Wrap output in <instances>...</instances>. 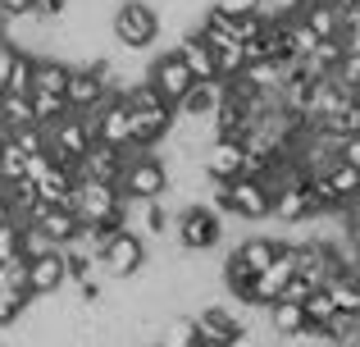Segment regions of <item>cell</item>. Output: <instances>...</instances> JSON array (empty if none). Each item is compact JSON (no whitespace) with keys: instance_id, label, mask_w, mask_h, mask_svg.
<instances>
[{"instance_id":"obj_1","label":"cell","mask_w":360,"mask_h":347,"mask_svg":"<svg viewBox=\"0 0 360 347\" xmlns=\"http://www.w3.org/2000/svg\"><path fill=\"white\" fill-rule=\"evenodd\" d=\"M169 238H174V247H178V251H187V256L214 251V247L224 242V220H219V206L187 201L178 215H169Z\"/></svg>"},{"instance_id":"obj_2","label":"cell","mask_w":360,"mask_h":347,"mask_svg":"<svg viewBox=\"0 0 360 347\" xmlns=\"http://www.w3.org/2000/svg\"><path fill=\"white\" fill-rule=\"evenodd\" d=\"M110 37L123 46V51H150L165 37V23H160V9L146 5V0H119L110 9Z\"/></svg>"},{"instance_id":"obj_3","label":"cell","mask_w":360,"mask_h":347,"mask_svg":"<svg viewBox=\"0 0 360 347\" xmlns=\"http://www.w3.org/2000/svg\"><path fill=\"white\" fill-rule=\"evenodd\" d=\"M96 265H101V275L115 279V284L137 279L141 270H146V238L132 233V229H105L101 251H96Z\"/></svg>"},{"instance_id":"obj_4","label":"cell","mask_w":360,"mask_h":347,"mask_svg":"<svg viewBox=\"0 0 360 347\" xmlns=\"http://www.w3.org/2000/svg\"><path fill=\"white\" fill-rule=\"evenodd\" d=\"M115 192L132 196V201H160V196H169V165L160 156H128Z\"/></svg>"},{"instance_id":"obj_5","label":"cell","mask_w":360,"mask_h":347,"mask_svg":"<svg viewBox=\"0 0 360 347\" xmlns=\"http://www.w3.org/2000/svg\"><path fill=\"white\" fill-rule=\"evenodd\" d=\"M69 210L78 215V224H96V229H119V192L110 183H96V178H82L69 192Z\"/></svg>"},{"instance_id":"obj_6","label":"cell","mask_w":360,"mask_h":347,"mask_svg":"<svg viewBox=\"0 0 360 347\" xmlns=\"http://www.w3.org/2000/svg\"><path fill=\"white\" fill-rule=\"evenodd\" d=\"M41 133H46V156L55 165H78L91 146L87 115H60L55 124H41Z\"/></svg>"},{"instance_id":"obj_7","label":"cell","mask_w":360,"mask_h":347,"mask_svg":"<svg viewBox=\"0 0 360 347\" xmlns=\"http://www.w3.org/2000/svg\"><path fill=\"white\" fill-rule=\"evenodd\" d=\"M219 210H229L233 220H269V187L260 178H233L219 187Z\"/></svg>"},{"instance_id":"obj_8","label":"cell","mask_w":360,"mask_h":347,"mask_svg":"<svg viewBox=\"0 0 360 347\" xmlns=\"http://www.w3.org/2000/svg\"><path fill=\"white\" fill-rule=\"evenodd\" d=\"M110 101V87L101 78L96 64H69V82H64V110L69 115H91L96 106Z\"/></svg>"},{"instance_id":"obj_9","label":"cell","mask_w":360,"mask_h":347,"mask_svg":"<svg viewBox=\"0 0 360 347\" xmlns=\"http://www.w3.org/2000/svg\"><path fill=\"white\" fill-rule=\"evenodd\" d=\"M242 156H246V146L238 142V137H214V142L205 146L201 151V170H205V178H210V192H219L224 183L242 178Z\"/></svg>"},{"instance_id":"obj_10","label":"cell","mask_w":360,"mask_h":347,"mask_svg":"<svg viewBox=\"0 0 360 347\" xmlns=\"http://www.w3.org/2000/svg\"><path fill=\"white\" fill-rule=\"evenodd\" d=\"M146 82H150V87H155L160 96L169 101V106H178V101H183L187 92H192V73L183 69V60L174 55V46H169V51H160L155 60L146 64Z\"/></svg>"},{"instance_id":"obj_11","label":"cell","mask_w":360,"mask_h":347,"mask_svg":"<svg viewBox=\"0 0 360 347\" xmlns=\"http://www.w3.org/2000/svg\"><path fill=\"white\" fill-rule=\"evenodd\" d=\"M23 270H27V297H55V293L69 288V265H64L60 247L23 260Z\"/></svg>"},{"instance_id":"obj_12","label":"cell","mask_w":360,"mask_h":347,"mask_svg":"<svg viewBox=\"0 0 360 347\" xmlns=\"http://www.w3.org/2000/svg\"><path fill=\"white\" fill-rule=\"evenodd\" d=\"M91 124V142H105V146H128L132 142V115L123 106V96H110L105 106H96L87 115Z\"/></svg>"},{"instance_id":"obj_13","label":"cell","mask_w":360,"mask_h":347,"mask_svg":"<svg viewBox=\"0 0 360 347\" xmlns=\"http://www.w3.org/2000/svg\"><path fill=\"white\" fill-rule=\"evenodd\" d=\"M123 160H128V151H123V146L91 142V146H87V156L78 160V174H82V178H96V183H110V187H115V183H119V170H123Z\"/></svg>"},{"instance_id":"obj_14","label":"cell","mask_w":360,"mask_h":347,"mask_svg":"<svg viewBox=\"0 0 360 347\" xmlns=\"http://www.w3.org/2000/svg\"><path fill=\"white\" fill-rule=\"evenodd\" d=\"M224 92H229V82L224 78H210V82H192V92H187L183 101L174 106V115H192V119H210L214 110H219Z\"/></svg>"},{"instance_id":"obj_15","label":"cell","mask_w":360,"mask_h":347,"mask_svg":"<svg viewBox=\"0 0 360 347\" xmlns=\"http://www.w3.org/2000/svg\"><path fill=\"white\" fill-rule=\"evenodd\" d=\"M32 229H41L46 238L55 242V247H64V242L78 233V215H73L69 206H51V201H41V206H37V215H32Z\"/></svg>"},{"instance_id":"obj_16","label":"cell","mask_w":360,"mask_h":347,"mask_svg":"<svg viewBox=\"0 0 360 347\" xmlns=\"http://www.w3.org/2000/svg\"><path fill=\"white\" fill-rule=\"evenodd\" d=\"M150 347H196V324L187 311H169L165 320L155 324V339Z\"/></svg>"},{"instance_id":"obj_17","label":"cell","mask_w":360,"mask_h":347,"mask_svg":"<svg viewBox=\"0 0 360 347\" xmlns=\"http://www.w3.org/2000/svg\"><path fill=\"white\" fill-rule=\"evenodd\" d=\"M264 329L274 339H297L306 329V311L297 302H274V306H264Z\"/></svg>"},{"instance_id":"obj_18","label":"cell","mask_w":360,"mask_h":347,"mask_svg":"<svg viewBox=\"0 0 360 347\" xmlns=\"http://www.w3.org/2000/svg\"><path fill=\"white\" fill-rule=\"evenodd\" d=\"M64 82H69V64H64L60 55H37L32 60V92L64 96Z\"/></svg>"},{"instance_id":"obj_19","label":"cell","mask_w":360,"mask_h":347,"mask_svg":"<svg viewBox=\"0 0 360 347\" xmlns=\"http://www.w3.org/2000/svg\"><path fill=\"white\" fill-rule=\"evenodd\" d=\"M301 23H306L310 32L319 37V42H324V37H338V32H342V14H338L328 0H306V5H301Z\"/></svg>"},{"instance_id":"obj_20","label":"cell","mask_w":360,"mask_h":347,"mask_svg":"<svg viewBox=\"0 0 360 347\" xmlns=\"http://www.w3.org/2000/svg\"><path fill=\"white\" fill-rule=\"evenodd\" d=\"M233 256H238L251 275H260V270H269V260L278 256V238H242L238 247H233Z\"/></svg>"},{"instance_id":"obj_21","label":"cell","mask_w":360,"mask_h":347,"mask_svg":"<svg viewBox=\"0 0 360 347\" xmlns=\"http://www.w3.org/2000/svg\"><path fill=\"white\" fill-rule=\"evenodd\" d=\"M324 293L333 297L338 311H360V279L352 275V270H338V275L324 284Z\"/></svg>"},{"instance_id":"obj_22","label":"cell","mask_w":360,"mask_h":347,"mask_svg":"<svg viewBox=\"0 0 360 347\" xmlns=\"http://www.w3.org/2000/svg\"><path fill=\"white\" fill-rule=\"evenodd\" d=\"M32 60L37 55L14 51V60H9V69H5V92L9 96H27V92H32Z\"/></svg>"},{"instance_id":"obj_23","label":"cell","mask_w":360,"mask_h":347,"mask_svg":"<svg viewBox=\"0 0 360 347\" xmlns=\"http://www.w3.org/2000/svg\"><path fill=\"white\" fill-rule=\"evenodd\" d=\"M301 311H306V329H324L328 320H333V297L324 293V288H310V297L301 302Z\"/></svg>"},{"instance_id":"obj_24","label":"cell","mask_w":360,"mask_h":347,"mask_svg":"<svg viewBox=\"0 0 360 347\" xmlns=\"http://www.w3.org/2000/svg\"><path fill=\"white\" fill-rule=\"evenodd\" d=\"M27 302H32V297H27L23 288H0V329H9V324L23 320Z\"/></svg>"},{"instance_id":"obj_25","label":"cell","mask_w":360,"mask_h":347,"mask_svg":"<svg viewBox=\"0 0 360 347\" xmlns=\"http://www.w3.org/2000/svg\"><path fill=\"white\" fill-rule=\"evenodd\" d=\"M0 124H5V128L37 124V119H32V101H27V96H9V92H5V101H0Z\"/></svg>"},{"instance_id":"obj_26","label":"cell","mask_w":360,"mask_h":347,"mask_svg":"<svg viewBox=\"0 0 360 347\" xmlns=\"http://www.w3.org/2000/svg\"><path fill=\"white\" fill-rule=\"evenodd\" d=\"M27 101H32L37 124H55L60 115H69V110H64V96H51V92H27Z\"/></svg>"},{"instance_id":"obj_27","label":"cell","mask_w":360,"mask_h":347,"mask_svg":"<svg viewBox=\"0 0 360 347\" xmlns=\"http://www.w3.org/2000/svg\"><path fill=\"white\" fill-rule=\"evenodd\" d=\"M9 142H14V146H18L23 156H37V151H46V133H41V124L9 128Z\"/></svg>"},{"instance_id":"obj_28","label":"cell","mask_w":360,"mask_h":347,"mask_svg":"<svg viewBox=\"0 0 360 347\" xmlns=\"http://www.w3.org/2000/svg\"><path fill=\"white\" fill-rule=\"evenodd\" d=\"M9 260H23L18 256V224H0V265H9Z\"/></svg>"},{"instance_id":"obj_29","label":"cell","mask_w":360,"mask_h":347,"mask_svg":"<svg viewBox=\"0 0 360 347\" xmlns=\"http://www.w3.org/2000/svg\"><path fill=\"white\" fill-rule=\"evenodd\" d=\"M310 288H315V284H310V279L306 275H292L288 279V284H283V293H278V302H306V297H310Z\"/></svg>"},{"instance_id":"obj_30","label":"cell","mask_w":360,"mask_h":347,"mask_svg":"<svg viewBox=\"0 0 360 347\" xmlns=\"http://www.w3.org/2000/svg\"><path fill=\"white\" fill-rule=\"evenodd\" d=\"M18 14H32V0H0V18H18Z\"/></svg>"},{"instance_id":"obj_31","label":"cell","mask_w":360,"mask_h":347,"mask_svg":"<svg viewBox=\"0 0 360 347\" xmlns=\"http://www.w3.org/2000/svg\"><path fill=\"white\" fill-rule=\"evenodd\" d=\"M0 101H5V82H0Z\"/></svg>"},{"instance_id":"obj_32","label":"cell","mask_w":360,"mask_h":347,"mask_svg":"<svg viewBox=\"0 0 360 347\" xmlns=\"http://www.w3.org/2000/svg\"><path fill=\"white\" fill-rule=\"evenodd\" d=\"M0 288H5V275H0Z\"/></svg>"}]
</instances>
